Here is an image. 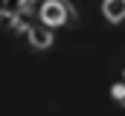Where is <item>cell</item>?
I'll use <instances>...</instances> for the list:
<instances>
[{
	"label": "cell",
	"mask_w": 125,
	"mask_h": 116,
	"mask_svg": "<svg viewBox=\"0 0 125 116\" xmlns=\"http://www.w3.org/2000/svg\"><path fill=\"white\" fill-rule=\"evenodd\" d=\"M67 20H76V9L67 0H47V6L41 12V23L55 29V26H64Z\"/></svg>",
	"instance_id": "obj_1"
},
{
	"label": "cell",
	"mask_w": 125,
	"mask_h": 116,
	"mask_svg": "<svg viewBox=\"0 0 125 116\" xmlns=\"http://www.w3.org/2000/svg\"><path fill=\"white\" fill-rule=\"evenodd\" d=\"M26 38H29L32 49H47L52 44V29L47 26V23H41V20H35V23L26 26Z\"/></svg>",
	"instance_id": "obj_2"
},
{
	"label": "cell",
	"mask_w": 125,
	"mask_h": 116,
	"mask_svg": "<svg viewBox=\"0 0 125 116\" xmlns=\"http://www.w3.org/2000/svg\"><path fill=\"white\" fill-rule=\"evenodd\" d=\"M102 12H105V18L111 23H119L125 18V0H105L102 3Z\"/></svg>",
	"instance_id": "obj_3"
},
{
	"label": "cell",
	"mask_w": 125,
	"mask_h": 116,
	"mask_svg": "<svg viewBox=\"0 0 125 116\" xmlns=\"http://www.w3.org/2000/svg\"><path fill=\"white\" fill-rule=\"evenodd\" d=\"M23 9H26V0H6L3 3V18L0 20H15V18H21L23 15Z\"/></svg>",
	"instance_id": "obj_4"
},
{
	"label": "cell",
	"mask_w": 125,
	"mask_h": 116,
	"mask_svg": "<svg viewBox=\"0 0 125 116\" xmlns=\"http://www.w3.org/2000/svg\"><path fill=\"white\" fill-rule=\"evenodd\" d=\"M111 96H114V99H116L119 105H125V73H122V78H119L116 84L111 87Z\"/></svg>",
	"instance_id": "obj_5"
},
{
	"label": "cell",
	"mask_w": 125,
	"mask_h": 116,
	"mask_svg": "<svg viewBox=\"0 0 125 116\" xmlns=\"http://www.w3.org/2000/svg\"><path fill=\"white\" fill-rule=\"evenodd\" d=\"M3 3H6V0H0V18H3Z\"/></svg>",
	"instance_id": "obj_6"
}]
</instances>
